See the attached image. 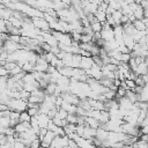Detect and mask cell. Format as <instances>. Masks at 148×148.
I'll return each mask as SVG.
<instances>
[{"label":"cell","mask_w":148,"mask_h":148,"mask_svg":"<svg viewBox=\"0 0 148 148\" xmlns=\"http://www.w3.org/2000/svg\"><path fill=\"white\" fill-rule=\"evenodd\" d=\"M8 108L12 111L22 112L28 109V103L25 101H23L22 98H10V101L8 103Z\"/></svg>","instance_id":"1"},{"label":"cell","mask_w":148,"mask_h":148,"mask_svg":"<svg viewBox=\"0 0 148 148\" xmlns=\"http://www.w3.org/2000/svg\"><path fill=\"white\" fill-rule=\"evenodd\" d=\"M31 21H32V24L35 25V28L39 29L40 31H50V23L44 18V17H31Z\"/></svg>","instance_id":"2"},{"label":"cell","mask_w":148,"mask_h":148,"mask_svg":"<svg viewBox=\"0 0 148 148\" xmlns=\"http://www.w3.org/2000/svg\"><path fill=\"white\" fill-rule=\"evenodd\" d=\"M56 133L52 132V131H47V133L45 134V136L43 138V140L40 141V146L44 147V148H50L51 146V142L53 141V139L56 138Z\"/></svg>","instance_id":"3"},{"label":"cell","mask_w":148,"mask_h":148,"mask_svg":"<svg viewBox=\"0 0 148 148\" xmlns=\"http://www.w3.org/2000/svg\"><path fill=\"white\" fill-rule=\"evenodd\" d=\"M36 118H37V121H38V125H39L40 128H47L50 118L46 113H38L36 116Z\"/></svg>","instance_id":"4"},{"label":"cell","mask_w":148,"mask_h":148,"mask_svg":"<svg viewBox=\"0 0 148 148\" xmlns=\"http://www.w3.org/2000/svg\"><path fill=\"white\" fill-rule=\"evenodd\" d=\"M94 65V60L92 57H82L81 58V62H80V68L87 71L89 68H91Z\"/></svg>","instance_id":"5"},{"label":"cell","mask_w":148,"mask_h":148,"mask_svg":"<svg viewBox=\"0 0 148 148\" xmlns=\"http://www.w3.org/2000/svg\"><path fill=\"white\" fill-rule=\"evenodd\" d=\"M101 35H102V38H103L105 42H110V40H113V39H114V31H113V28L103 29V30L101 31Z\"/></svg>","instance_id":"6"},{"label":"cell","mask_w":148,"mask_h":148,"mask_svg":"<svg viewBox=\"0 0 148 148\" xmlns=\"http://www.w3.org/2000/svg\"><path fill=\"white\" fill-rule=\"evenodd\" d=\"M89 103H90V106L91 109H95V110H104V102L99 101V99H92V98H88Z\"/></svg>","instance_id":"7"},{"label":"cell","mask_w":148,"mask_h":148,"mask_svg":"<svg viewBox=\"0 0 148 148\" xmlns=\"http://www.w3.org/2000/svg\"><path fill=\"white\" fill-rule=\"evenodd\" d=\"M96 131L97 128H92L90 126H84V132H83V138L86 139H92L96 136Z\"/></svg>","instance_id":"8"},{"label":"cell","mask_w":148,"mask_h":148,"mask_svg":"<svg viewBox=\"0 0 148 148\" xmlns=\"http://www.w3.org/2000/svg\"><path fill=\"white\" fill-rule=\"evenodd\" d=\"M60 108H62L65 111H67L68 113H76V109H77V105H75V104H71V103H68V102H62L61 103V106Z\"/></svg>","instance_id":"9"},{"label":"cell","mask_w":148,"mask_h":148,"mask_svg":"<svg viewBox=\"0 0 148 148\" xmlns=\"http://www.w3.org/2000/svg\"><path fill=\"white\" fill-rule=\"evenodd\" d=\"M108 135H109V131L104 130L103 127H98L97 128V131H96V138L99 139L102 142L108 139Z\"/></svg>","instance_id":"10"},{"label":"cell","mask_w":148,"mask_h":148,"mask_svg":"<svg viewBox=\"0 0 148 148\" xmlns=\"http://www.w3.org/2000/svg\"><path fill=\"white\" fill-rule=\"evenodd\" d=\"M133 16L135 17V20H142L145 17V9L142 8L141 5L135 10H133Z\"/></svg>","instance_id":"11"},{"label":"cell","mask_w":148,"mask_h":148,"mask_svg":"<svg viewBox=\"0 0 148 148\" xmlns=\"http://www.w3.org/2000/svg\"><path fill=\"white\" fill-rule=\"evenodd\" d=\"M133 25H134V28L136 29V30H147V25L143 23V21L142 20H134L133 22Z\"/></svg>","instance_id":"12"},{"label":"cell","mask_w":148,"mask_h":148,"mask_svg":"<svg viewBox=\"0 0 148 148\" xmlns=\"http://www.w3.org/2000/svg\"><path fill=\"white\" fill-rule=\"evenodd\" d=\"M95 17H96V20H97L98 22L103 23V22L106 21V13L103 12V10H97V12L95 13Z\"/></svg>","instance_id":"13"},{"label":"cell","mask_w":148,"mask_h":148,"mask_svg":"<svg viewBox=\"0 0 148 148\" xmlns=\"http://www.w3.org/2000/svg\"><path fill=\"white\" fill-rule=\"evenodd\" d=\"M64 131H65V134H66V135H71L72 133H74V132L76 131V125L68 123V124L64 127Z\"/></svg>","instance_id":"14"},{"label":"cell","mask_w":148,"mask_h":148,"mask_svg":"<svg viewBox=\"0 0 148 148\" xmlns=\"http://www.w3.org/2000/svg\"><path fill=\"white\" fill-rule=\"evenodd\" d=\"M56 89H57V83L50 82V83L46 86V88H45L44 90H45V94H47V95H53L54 91H56Z\"/></svg>","instance_id":"15"},{"label":"cell","mask_w":148,"mask_h":148,"mask_svg":"<svg viewBox=\"0 0 148 148\" xmlns=\"http://www.w3.org/2000/svg\"><path fill=\"white\" fill-rule=\"evenodd\" d=\"M20 123H25V121H30L31 120V116L28 113V111H22L20 112Z\"/></svg>","instance_id":"16"},{"label":"cell","mask_w":148,"mask_h":148,"mask_svg":"<svg viewBox=\"0 0 148 148\" xmlns=\"http://www.w3.org/2000/svg\"><path fill=\"white\" fill-rule=\"evenodd\" d=\"M22 81L24 83H35L37 80H35V77H34V75L31 73H25L23 79H22Z\"/></svg>","instance_id":"17"},{"label":"cell","mask_w":148,"mask_h":148,"mask_svg":"<svg viewBox=\"0 0 148 148\" xmlns=\"http://www.w3.org/2000/svg\"><path fill=\"white\" fill-rule=\"evenodd\" d=\"M111 15H112L113 20L116 21V24H117V25H118V24H121V23H120V20H121V16H123L121 10H114Z\"/></svg>","instance_id":"18"},{"label":"cell","mask_w":148,"mask_h":148,"mask_svg":"<svg viewBox=\"0 0 148 148\" xmlns=\"http://www.w3.org/2000/svg\"><path fill=\"white\" fill-rule=\"evenodd\" d=\"M124 84H125V88L126 89H130V90H134V88L136 87V83L134 80H130V79H126L124 81Z\"/></svg>","instance_id":"19"},{"label":"cell","mask_w":148,"mask_h":148,"mask_svg":"<svg viewBox=\"0 0 148 148\" xmlns=\"http://www.w3.org/2000/svg\"><path fill=\"white\" fill-rule=\"evenodd\" d=\"M8 21H9L14 27H16V28H21V27H22V23H23L21 20L16 18V17H14V16H10Z\"/></svg>","instance_id":"20"},{"label":"cell","mask_w":148,"mask_h":148,"mask_svg":"<svg viewBox=\"0 0 148 148\" xmlns=\"http://www.w3.org/2000/svg\"><path fill=\"white\" fill-rule=\"evenodd\" d=\"M90 27H91V29H92V31H94V32H101V31H102V27H103V23H101V22L96 21L95 23L90 24Z\"/></svg>","instance_id":"21"},{"label":"cell","mask_w":148,"mask_h":148,"mask_svg":"<svg viewBox=\"0 0 148 148\" xmlns=\"http://www.w3.org/2000/svg\"><path fill=\"white\" fill-rule=\"evenodd\" d=\"M67 116H68V112L65 111L62 108H59L58 111H57V114H56V117L57 118H60V119H66Z\"/></svg>","instance_id":"22"},{"label":"cell","mask_w":148,"mask_h":148,"mask_svg":"<svg viewBox=\"0 0 148 148\" xmlns=\"http://www.w3.org/2000/svg\"><path fill=\"white\" fill-rule=\"evenodd\" d=\"M66 119H67V121L69 124H75L76 125V123H77V114L76 113H68Z\"/></svg>","instance_id":"23"},{"label":"cell","mask_w":148,"mask_h":148,"mask_svg":"<svg viewBox=\"0 0 148 148\" xmlns=\"http://www.w3.org/2000/svg\"><path fill=\"white\" fill-rule=\"evenodd\" d=\"M90 42H94V37H92V36H90V35L82 34L81 39H80V43H90Z\"/></svg>","instance_id":"24"},{"label":"cell","mask_w":148,"mask_h":148,"mask_svg":"<svg viewBox=\"0 0 148 148\" xmlns=\"http://www.w3.org/2000/svg\"><path fill=\"white\" fill-rule=\"evenodd\" d=\"M133 147H134V148H148V142L142 141V140L139 139V140L133 145Z\"/></svg>","instance_id":"25"},{"label":"cell","mask_w":148,"mask_h":148,"mask_svg":"<svg viewBox=\"0 0 148 148\" xmlns=\"http://www.w3.org/2000/svg\"><path fill=\"white\" fill-rule=\"evenodd\" d=\"M21 72H23L22 67L18 66V65H16L12 71H9V76H14V75H16V74H20Z\"/></svg>","instance_id":"26"},{"label":"cell","mask_w":148,"mask_h":148,"mask_svg":"<svg viewBox=\"0 0 148 148\" xmlns=\"http://www.w3.org/2000/svg\"><path fill=\"white\" fill-rule=\"evenodd\" d=\"M16 65H17V62H16V61H6V64L3 65V67L9 72V71H12Z\"/></svg>","instance_id":"27"},{"label":"cell","mask_w":148,"mask_h":148,"mask_svg":"<svg viewBox=\"0 0 148 148\" xmlns=\"http://www.w3.org/2000/svg\"><path fill=\"white\" fill-rule=\"evenodd\" d=\"M27 111L31 117H36L39 113V108H28Z\"/></svg>","instance_id":"28"},{"label":"cell","mask_w":148,"mask_h":148,"mask_svg":"<svg viewBox=\"0 0 148 148\" xmlns=\"http://www.w3.org/2000/svg\"><path fill=\"white\" fill-rule=\"evenodd\" d=\"M20 94H21V98L23 99V101H25V102H28V98L30 97V92L29 91H27V90H24V89H22L21 91H20Z\"/></svg>","instance_id":"29"},{"label":"cell","mask_w":148,"mask_h":148,"mask_svg":"<svg viewBox=\"0 0 148 148\" xmlns=\"http://www.w3.org/2000/svg\"><path fill=\"white\" fill-rule=\"evenodd\" d=\"M8 39H10V40H13L14 43H21V35H9V37H8Z\"/></svg>","instance_id":"30"},{"label":"cell","mask_w":148,"mask_h":148,"mask_svg":"<svg viewBox=\"0 0 148 148\" xmlns=\"http://www.w3.org/2000/svg\"><path fill=\"white\" fill-rule=\"evenodd\" d=\"M92 60H94V62L96 64V65H98L99 67H102L104 64H103V60H102V58L99 57V56H92Z\"/></svg>","instance_id":"31"},{"label":"cell","mask_w":148,"mask_h":148,"mask_svg":"<svg viewBox=\"0 0 148 148\" xmlns=\"http://www.w3.org/2000/svg\"><path fill=\"white\" fill-rule=\"evenodd\" d=\"M39 147H40V140L38 138L35 139V140H32L31 143H30V146H29V148H39Z\"/></svg>","instance_id":"32"},{"label":"cell","mask_w":148,"mask_h":148,"mask_svg":"<svg viewBox=\"0 0 148 148\" xmlns=\"http://www.w3.org/2000/svg\"><path fill=\"white\" fill-rule=\"evenodd\" d=\"M131 59V53H121L120 62H128Z\"/></svg>","instance_id":"33"},{"label":"cell","mask_w":148,"mask_h":148,"mask_svg":"<svg viewBox=\"0 0 148 148\" xmlns=\"http://www.w3.org/2000/svg\"><path fill=\"white\" fill-rule=\"evenodd\" d=\"M0 32H7L6 20H3V18H0Z\"/></svg>","instance_id":"34"},{"label":"cell","mask_w":148,"mask_h":148,"mask_svg":"<svg viewBox=\"0 0 148 148\" xmlns=\"http://www.w3.org/2000/svg\"><path fill=\"white\" fill-rule=\"evenodd\" d=\"M47 131H49L47 128H40V130H39V133H38V139H39L40 141L43 140V138L45 136V134L47 133Z\"/></svg>","instance_id":"35"},{"label":"cell","mask_w":148,"mask_h":148,"mask_svg":"<svg viewBox=\"0 0 148 148\" xmlns=\"http://www.w3.org/2000/svg\"><path fill=\"white\" fill-rule=\"evenodd\" d=\"M14 133H15V128L14 127H10L9 126V127H6L5 128V134L6 135H13Z\"/></svg>","instance_id":"36"},{"label":"cell","mask_w":148,"mask_h":148,"mask_svg":"<svg viewBox=\"0 0 148 148\" xmlns=\"http://www.w3.org/2000/svg\"><path fill=\"white\" fill-rule=\"evenodd\" d=\"M7 143V135L5 133L0 134V145H6Z\"/></svg>","instance_id":"37"},{"label":"cell","mask_w":148,"mask_h":148,"mask_svg":"<svg viewBox=\"0 0 148 148\" xmlns=\"http://www.w3.org/2000/svg\"><path fill=\"white\" fill-rule=\"evenodd\" d=\"M68 146H69L71 148H80L79 145L76 143V141L73 140V139H69V141H68Z\"/></svg>","instance_id":"38"},{"label":"cell","mask_w":148,"mask_h":148,"mask_svg":"<svg viewBox=\"0 0 148 148\" xmlns=\"http://www.w3.org/2000/svg\"><path fill=\"white\" fill-rule=\"evenodd\" d=\"M7 75H9V72L3 66H0V76H7Z\"/></svg>","instance_id":"39"},{"label":"cell","mask_w":148,"mask_h":148,"mask_svg":"<svg viewBox=\"0 0 148 148\" xmlns=\"http://www.w3.org/2000/svg\"><path fill=\"white\" fill-rule=\"evenodd\" d=\"M125 145H124V142L123 141H118V142H114V143H112L111 145V147L112 148H123Z\"/></svg>","instance_id":"40"},{"label":"cell","mask_w":148,"mask_h":148,"mask_svg":"<svg viewBox=\"0 0 148 148\" xmlns=\"http://www.w3.org/2000/svg\"><path fill=\"white\" fill-rule=\"evenodd\" d=\"M80 54H81L82 57H91V53H90L89 51H86V50H82V49H81V51H80Z\"/></svg>","instance_id":"41"},{"label":"cell","mask_w":148,"mask_h":148,"mask_svg":"<svg viewBox=\"0 0 148 148\" xmlns=\"http://www.w3.org/2000/svg\"><path fill=\"white\" fill-rule=\"evenodd\" d=\"M139 139H140V140H142V141H146V142H148V134L141 133V135L139 136Z\"/></svg>","instance_id":"42"},{"label":"cell","mask_w":148,"mask_h":148,"mask_svg":"<svg viewBox=\"0 0 148 148\" xmlns=\"http://www.w3.org/2000/svg\"><path fill=\"white\" fill-rule=\"evenodd\" d=\"M141 132L145 133V134H148V125H145L141 127Z\"/></svg>","instance_id":"43"},{"label":"cell","mask_w":148,"mask_h":148,"mask_svg":"<svg viewBox=\"0 0 148 148\" xmlns=\"http://www.w3.org/2000/svg\"><path fill=\"white\" fill-rule=\"evenodd\" d=\"M145 17L148 18V9H145Z\"/></svg>","instance_id":"44"},{"label":"cell","mask_w":148,"mask_h":148,"mask_svg":"<svg viewBox=\"0 0 148 148\" xmlns=\"http://www.w3.org/2000/svg\"><path fill=\"white\" fill-rule=\"evenodd\" d=\"M98 148H112V147H98Z\"/></svg>","instance_id":"45"}]
</instances>
